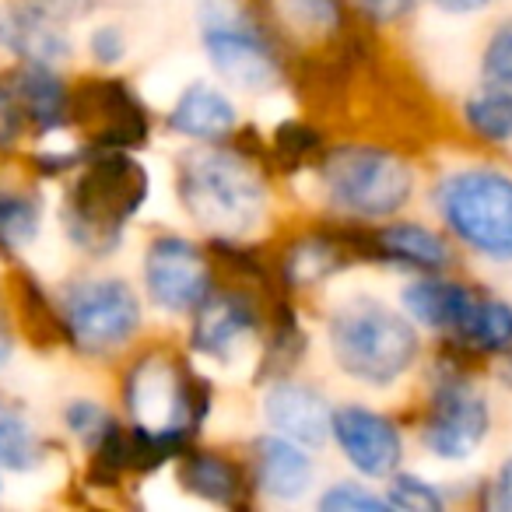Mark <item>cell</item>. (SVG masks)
Listing matches in <instances>:
<instances>
[{"instance_id": "cell-10", "label": "cell", "mask_w": 512, "mask_h": 512, "mask_svg": "<svg viewBox=\"0 0 512 512\" xmlns=\"http://www.w3.org/2000/svg\"><path fill=\"white\" fill-rule=\"evenodd\" d=\"M71 134L85 151H144L155 116L127 78L99 71L71 81Z\"/></svg>"}, {"instance_id": "cell-5", "label": "cell", "mask_w": 512, "mask_h": 512, "mask_svg": "<svg viewBox=\"0 0 512 512\" xmlns=\"http://www.w3.org/2000/svg\"><path fill=\"white\" fill-rule=\"evenodd\" d=\"M309 176L320 200L341 221H390L407 211L418 193V169L404 151L379 141H337Z\"/></svg>"}, {"instance_id": "cell-29", "label": "cell", "mask_w": 512, "mask_h": 512, "mask_svg": "<svg viewBox=\"0 0 512 512\" xmlns=\"http://www.w3.org/2000/svg\"><path fill=\"white\" fill-rule=\"evenodd\" d=\"M327 148V130L320 123L306 120V116H285L267 134V162H271V172H281V176L313 172L320 158L327 155Z\"/></svg>"}, {"instance_id": "cell-9", "label": "cell", "mask_w": 512, "mask_h": 512, "mask_svg": "<svg viewBox=\"0 0 512 512\" xmlns=\"http://www.w3.org/2000/svg\"><path fill=\"white\" fill-rule=\"evenodd\" d=\"M64 348L81 358H116L144 334V295L120 274H81L57 288Z\"/></svg>"}, {"instance_id": "cell-40", "label": "cell", "mask_w": 512, "mask_h": 512, "mask_svg": "<svg viewBox=\"0 0 512 512\" xmlns=\"http://www.w3.org/2000/svg\"><path fill=\"white\" fill-rule=\"evenodd\" d=\"M15 348H18V330L15 320H11L8 299L0 295V369H8V362L15 358Z\"/></svg>"}, {"instance_id": "cell-25", "label": "cell", "mask_w": 512, "mask_h": 512, "mask_svg": "<svg viewBox=\"0 0 512 512\" xmlns=\"http://www.w3.org/2000/svg\"><path fill=\"white\" fill-rule=\"evenodd\" d=\"M11 162H0V260L15 264L29 246H36L46 225V197L43 183L22 169L11 176Z\"/></svg>"}, {"instance_id": "cell-30", "label": "cell", "mask_w": 512, "mask_h": 512, "mask_svg": "<svg viewBox=\"0 0 512 512\" xmlns=\"http://www.w3.org/2000/svg\"><path fill=\"white\" fill-rule=\"evenodd\" d=\"M460 120L474 141L488 144V148H505L512 144V92L481 81L463 95Z\"/></svg>"}, {"instance_id": "cell-2", "label": "cell", "mask_w": 512, "mask_h": 512, "mask_svg": "<svg viewBox=\"0 0 512 512\" xmlns=\"http://www.w3.org/2000/svg\"><path fill=\"white\" fill-rule=\"evenodd\" d=\"M151 200V172L141 151H88L85 162L64 179L60 228L64 239L88 260L120 253L127 228Z\"/></svg>"}, {"instance_id": "cell-16", "label": "cell", "mask_w": 512, "mask_h": 512, "mask_svg": "<svg viewBox=\"0 0 512 512\" xmlns=\"http://www.w3.org/2000/svg\"><path fill=\"white\" fill-rule=\"evenodd\" d=\"M288 57H320L351 36L348 0H253Z\"/></svg>"}, {"instance_id": "cell-28", "label": "cell", "mask_w": 512, "mask_h": 512, "mask_svg": "<svg viewBox=\"0 0 512 512\" xmlns=\"http://www.w3.org/2000/svg\"><path fill=\"white\" fill-rule=\"evenodd\" d=\"M449 344L467 351L477 362H495L502 355H512V302L481 288L467 323H463L460 334Z\"/></svg>"}, {"instance_id": "cell-15", "label": "cell", "mask_w": 512, "mask_h": 512, "mask_svg": "<svg viewBox=\"0 0 512 512\" xmlns=\"http://www.w3.org/2000/svg\"><path fill=\"white\" fill-rule=\"evenodd\" d=\"M271 264L278 288L295 299V295H306L348 274L351 267H358V256L351 249L348 225L334 218L330 225L299 228V232L285 235L281 246L271 253Z\"/></svg>"}, {"instance_id": "cell-8", "label": "cell", "mask_w": 512, "mask_h": 512, "mask_svg": "<svg viewBox=\"0 0 512 512\" xmlns=\"http://www.w3.org/2000/svg\"><path fill=\"white\" fill-rule=\"evenodd\" d=\"M442 232L484 264H512V172L498 165H456L428 190Z\"/></svg>"}, {"instance_id": "cell-18", "label": "cell", "mask_w": 512, "mask_h": 512, "mask_svg": "<svg viewBox=\"0 0 512 512\" xmlns=\"http://www.w3.org/2000/svg\"><path fill=\"white\" fill-rule=\"evenodd\" d=\"M260 414L267 428L306 449H323L330 442V414L334 404L316 383L302 379L299 372L278 376L260 386Z\"/></svg>"}, {"instance_id": "cell-19", "label": "cell", "mask_w": 512, "mask_h": 512, "mask_svg": "<svg viewBox=\"0 0 512 512\" xmlns=\"http://www.w3.org/2000/svg\"><path fill=\"white\" fill-rule=\"evenodd\" d=\"M0 53L11 64L67 67L74 60L71 25L32 0H0Z\"/></svg>"}, {"instance_id": "cell-39", "label": "cell", "mask_w": 512, "mask_h": 512, "mask_svg": "<svg viewBox=\"0 0 512 512\" xmlns=\"http://www.w3.org/2000/svg\"><path fill=\"white\" fill-rule=\"evenodd\" d=\"M32 4H39L43 11H50V15L60 18L64 25H74V22H81V18L92 15L99 0H32Z\"/></svg>"}, {"instance_id": "cell-12", "label": "cell", "mask_w": 512, "mask_h": 512, "mask_svg": "<svg viewBox=\"0 0 512 512\" xmlns=\"http://www.w3.org/2000/svg\"><path fill=\"white\" fill-rule=\"evenodd\" d=\"M267 302L271 295L256 292V288L218 281L214 292L190 313L186 351L200 362L221 365V369L235 365L246 351L260 348L267 327Z\"/></svg>"}, {"instance_id": "cell-6", "label": "cell", "mask_w": 512, "mask_h": 512, "mask_svg": "<svg viewBox=\"0 0 512 512\" xmlns=\"http://www.w3.org/2000/svg\"><path fill=\"white\" fill-rule=\"evenodd\" d=\"M197 36L211 71L232 92L271 95L292 81V57L253 0H200Z\"/></svg>"}, {"instance_id": "cell-31", "label": "cell", "mask_w": 512, "mask_h": 512, "mask_svg": "<svg viewBox=\"0 0 512 512\" xmlns=\"http://www.w3.org/2000/svg\"><path fill=\"white\" fill-rule=\"evenodd\" d=\"M386 502H390V512H442L449 505V495L442 484L428 481V477L414 474V470L400 467L397 474L386 477Z\"/></svg>"}, {"instance_id": "cell-41", "label": "cell", "mask_w": 512, "mask_h": 512, "mask_svg": "<svg viewBox=\"0 0 512 512\" xmlns=\"http://www.w3.org/2000/svg\"><path fill=\"white\" fill-rule=\"evenodd\" d=\"M495 0H432V8L442 11L449 18H470V15H481L488 11Z\"/></svg>"}, {"instance_id": "cell-23", "label": "cell", "mask_w": 512, "mask_h": 512, "mask_svg": "<svg viewBox=\"0 0 512 512\" xmlns=\"http://www.w3.org/2000/svg\"><path fill=\"white\" fill-rule=\"evenodd\" d=\"M4 299H8L18 341H25L36 351L64 348V320H60L57 292H53L32 267H25L22 260L8 264Z\"/></svg>"}, {"instance_id": "cell-26", "label": "cell", "mask_w": 512, "mask_h": 512, "mask_svg": "<svg viewBox=\"0 0 512 512\" xmlns=\"http://www.w3.org/2000/svg\"><path fill=\"white\" fill-rule=\"evenodd\" d=\"M309 355V330L299 316L292 295L278 292L267 302V327L260 337V348H256V372L253 383L264 386L278 376H292L302 369Z\"/></svg>"}, {"instance_id": "cell-7", "label": "cell", "mask_w": 512, "mask_h": 512, "mask_svg": "<svg viewBox=\"0 0 512 512\" xmlns=\"http://www.w3.org/2000/svg\"><path fill=\"white\" fill-rule=\"evenodd\" d=\"M477 358L456 344L439 341L428 376V390L418 411V442L439 463H467L488 442L495 414L491 400L474 376Z\"/></svg>"}, {"instance_id": "cell-20", "label": "cell", "mask_w": 512, "mask_h": 512, "mask_svg": "<svg viewBox=\"0 0 512 512\" xmlns=\"http://www.w3.org/2000/svg\"><path fill=\"white\" fill-rule=\"evenodd\" d=\"M246 467L249 477H253L256 498H267V502L278 505L302 502L316 484L313 449L299 446V442L285 439L271 428L249 439Z\"/></svg>"}, {"instance_id": "cell-34", "label": "cell", "mask_w": 512, "mask_h": 512, "mask_svg": "<svg viewBox=\"0 0 512 512\" xmlns=\"http://www.w3.org/2000/svg\"><path fill=\"white\" fill-rule=\"evenodd\" d=\"M484 85H495L512 92V15H505L495 29L488 32L481 46V60H477Z\"/></svg>"}, {"instance_id": "cell-35", "label": "cell", "mask_w": 512, "mask_h": 512, "mask_svg": "<svg viewBox=\"0 0 512 512\" xmlns=\"http://www.w3.org/2000/svg\"><path fill=\"white\" fill-rule=\"evenodd\" d=\"M29 144H32L29 120H25L11 85L0 74V162H18Z\"/></svg>"}, {"instance_id": "cell-38", "label": "cell", "mask_w": 512, "mask_h": 512, "mask_svg": "<svg viewBox=\"0 0 512 512\" xmlns=\"http://www.w3.org/2000/svg\"><path fill=\"white\" fill-rule=\"evenodd\" d=\"M477 505L491 512H512V456H505L495 474L477 484Z\"/></svg>"}, {"instance_id": "cell-33", "label": "cell", "mask_w": 512, "mask_h": 512, "mask_svg": "<svg viewBox=\"0 0 512 512\" xmlns=\"http://www.w3.org/2000/svg\"><path fill=\"white\" fill-rule=\"evenodd\" d=\"M316 509L320 512H390L383 491L369 488L365 477H341V481L327 484L316 495Z\"/></svg>"}, {"instance_id": "cell-24", "label": "cell", "mask_w": 512, "mask_h": 512, "mask_svg": "<svg viewBox=\"0 0 512 512\" xmlns=\"http://www.w3.org/2000/svg\"><path fill=\"white\" fill-rule=\"evenodd\" d=\"M165 130L190 144H221L242 127V113L228 88L214 85V81H190L169 113L162 116Z\"/></svg>"}, {"instance_id": "cell-36", "label": "cell", "mask_w": 512, "mask_h": 512, "mask_svg": "<svg viewBox=\"0 0 512 512\" xmlns=\"http://www.w3.org/2000/svg\"><path fill=\"white\" fill-rule=\"evenodd\" d=\"M85 50H88V60H92L99 71H116L130 53L127 32L116 22H99L95 29H88Z\"/></svg>"}, {"instance_id": "cell-27", "label": "cell", "mask_w": 512, "mask_h": 512, "mask_svg": "<svg viewBox=\"0 0 512 512\" xmlns=\"http://www.w3.org/2000/svg\"><path fill=\"white\" fill-rule=\"evenodd\" d=\"M53 456V439L39 432L18 400L0 397V474H36Z\"/></svg>"}, {"instance_id": "cell-14", "label": "cell", "mask_w": 512, "mask_h": 512, "mask_svg": "<svg viewBox=\"0 0 512 512\" xmlns=\"http://www.w3.org/2000/svg\"><path fill=\"white\" fill-rule=\"evenodd\" d=\"M330 442L344 456V463L358 477H365V481H386V477L404 467V456H407L400 421L393 414L379 411V407L358 404V400L334 404V414H330Z\"/></svg>"}, {"instance_id": "cell-4", "label": "cell", "mask_w": 512, "mask_h": 512, "mask_svg": "<svg viewBox=\"0 0 512 512\" xmlns=\"http://www.w3.org/2000/svg\"><path fill=\"white\" fill-rule=\"evenodd\" d=\"M123 421L197 442L214 411V383L190 351L151 344L130 355L120 372Z\"/></svg>"}, {"instance_id": "cell-37", "label": "cell", "mask_w": 512, "mask_h": 512, "mask_svg": "<svg viewBox=\"0 0 512 512\" xmlns=\"http://www.w3.org/2000/svg\"><path fill=\"white\" fill-rule=\"evenodd\" d=\"M348 8L372 29H393L421 8V0H348Z\"/></svg>"}, {"instance_id": "cell-42", "label": "cell", "mask_w": 512, "mask_h": 512, "mask_svg": "<svg viewBox=\"0 0 512 512\" xmlns=\"http://www.w3.org/2000/svg\"><path fill=\"white\" fill-rule=\"evenodd\" d=\"M0 477H4V474H0ZM0 491H4V481H0Z\"/></svg>"}, {"instance_id": "cell-13", "label": "cell", "mask_w": 512, "mask_h": 512, "mask_svg": "<svg viewBox=\"0 0 512 512\" xmlns=\"http://www.w3.org/2000/svg\"><path fill=\"white\" fill-rule=\"evenodd\" d=\"M358 264L390 267L404 274H446L456 267V242L442 228L414 218H390L376 225L344 221Z\"/></svg>"}, {"instance_id": "cell-1", "label": "cell", "mask_w": 512, "mask_h": 512, "mask_svg": "<svg viewBox=\"0 0 512 512\" xmlns=\"http://www.w3.org/2000/svg\"><path fill=\"white\" fill-rule=\"evenodd\" d=\"M267 137L239 127L221 144H193L176 158L172 186L204 239H256L271 221Z\"/></svg>"}, {"instance_id": "cell-11", "label": "cell", "mask_w": 512, "mask_h": 512, "mask_svg": "<svg viewBox=\"0 0 512 512\" xmlns=\"http://www.w3.org/2000/svg\"><path fill=\"white\" fill-rule=\"evenodd\" d=\"M218 271L207 242L183 232H158L141 253V295L155 313L190 320V313L214 292Z\"/></svg>"}, {"instance_id": "cell-17", "label": "cell", "mask_w": 512, "mask_h": 512, "mask_svg": "<svg viewBox=\"0 0 512 512\" xmlns=\"http://www.w3.org/2000/svg\"><path fill=\"white\" fill-rule=\"evenodd\" d=\"M172 474L183 495L218 509H253L256 488L249 477L246 456H235L218 446H186L172 463Z\"/></svg>"}, {"instance_id": "cell-32", "label": "cell", "mask_w": 512, "mask_h": 512, "mask_svg": "<svg viewBox=\"0 0 512 512\" xmlns=\"http://www.w3.org/2000/svg\"><path fill=\"white\" fill-rule=\"evenodd\" d=\"M116 418H120V414L95 397H71L64 407H60V425H64V432L78 442L81 453H88V449L116 425Z\"/></svg>"}, {"instance_id": "cell-21", "label": "cell", "mask_w": 512, "mask_h": 512, "mask_svg": "<svg viewBox=\"0 0 512 512\" xmlns=\"http://www.w3.org/2000/svg\"><path fill=\"white\" fill-rule=\"evenodd\" d=\"M481 285H470L453 274H411L400 288V309L421 334L453 341L474 309Z\"/></svg>"}, {"instance_id": "cell-3", "label": "cell", "mask_w": 512, "mask_h": 512, "mask_svg": "<svg viewBox=\"0 0 512 512\" xmlns=\"http://www.w3.org/2000/svg\"><path fill=\"white\" fill-rule=\"evenodd\" d=\"M323 337L337 372L365 390H393L425 355L421 330L404 309L376 295H348L337 302L327 313Z\"/></svg>"}, {"instance_id": "cell-22", "label": "cell", "mask_w": 512, "mask_h": 512, "mask_svg": "<svg viewBox=\"0 0 512 512\" xmlns=\"http://www.w3.org/2000/svg\"><path fill=\"white\" fill-rule=\"evenodd\" d=\"M0 74L11 85L25 120H29L32 141L71 134V81L64 78V67L11 64Z\"/></svg>"}]
</instances>
